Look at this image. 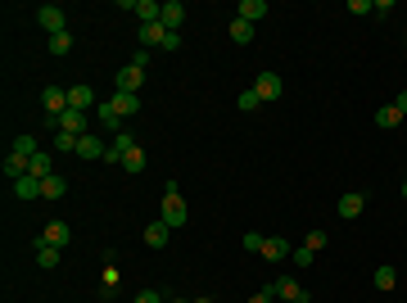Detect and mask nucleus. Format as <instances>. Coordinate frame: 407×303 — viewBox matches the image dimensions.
<instances>
[{
  "label": "nucleus",
  "instance_id": "nucleus-28",
  "mask_svg": "<svg viewBox=\"0 0 407 303\" xmlns=\"http://www.w3.org/2000/svg\"><path fill=\"white\" fill-rule=\"evenodd\" d=\"M96 113H100V127L122 131V127H118V113H113V104H109V100H104V104H96Z\"/></svg>",
  "mask_w": 407,
  "mask_h": 303
},
{
  "label": "nucleus",
  "instance_id": "nucleus-2",
  "mask_svg": "<svg viewBox=\"0 0 407 303\" xmlns=\"http://www.w3.org/2000/svg\"><path fill=\"white\" fill-rule=\"evenodd\" d=\"M36 23H41V27H45L50 36L68 32V14L59 10V5H41V10H36Z\"/></svg>",
  "mask_w": 407,
  "mask_h": 303
},
{
  "label": "nucleus",
  "instance_id": "nucleus-33",
  "mask_svg": "<svg viewBox=\"0 0 407 303\" xmlns=\"http://www.w3.org/2000/svg\"><path fill=\"white\" fill-rule=\"evenodd\" d=\"M73 50V32H59V36H50V54H68Z\"/></svg>",
  "mask_w": 407,
  "mask_h": 303
},
{
  "label": "nucleus",
  "instance_id": "nucleus-39",
  "mask_svg": "<svg viewBox=\"0 0 407 303\" xmlns=\"http://www.w3.org/2000/svg\"><path fill=\"white\" fill-rule=\"evenodd\" d=\"M131 303H168V299H163L159 290H140V294H136V299H131Z\"/></svg>",
  "mask_w": 407,
  "mask_h": 303
},
{
  "label": "nucleus",
  "instance_id": "nucleus-9",
  "mask_svg": "<svg viewBox=\"0 0 407 303\" xmlns=\"http://www.w3.org/2000/svg\"><path fill=\"white\" fill-rule=\"evenodd\" d=\"M254 91H258V100H280V91H285V82H280L276 73H258Z\"/></svg>",
  "mask_w": 407,
  "mask_h": 303
},
{
  "label": "nucleus",
  "instance_id": "nucleus-34",
  "mask_svg": "<svg viewBox=\"0 0 407 303\" xmlns=\"http://www.w3.org/2000/svg\"><path fill=\"white\" fill-rule=\"evenodd\" d=\"M289 258H294V267H312V258H317V254H312L308 245H294V254H289Z\"/></svg>",
  "mask_w": 407,
  "mask_h": 303
},
{
  "label": "nucleus",
  "instance_id": "nucleus-36",
  "mask_svg": "<svg viewBox=\"0 0 407 303\" xmlns=\"http://www.w3.org/2000/svg\"><path fill=\"white\" fill-rule=\"evenodd\" d=\"M100 290H118V267H104V276H100Z\"/></svg>",
  "mask_w": 407,
  "mask_h": 303
},
{
  "label": "nucleus",
  "instance_id": "nucleus-8",
  "mask_svg": "<svg viewBox=\"0 0 407 303\" xmlns=\"http://www.w3.org/2000/svg\"><path fill=\"white\" fill-rule=\"evenodd\" d=\"M289 254H294V245H289L285 236H267V240H263V258H267V262H285Z\"/></svg>",
  "mask_w": 407,
  "mask_h": 303
},
{
  "label": "nucleus",
  "instance_id": "nucleus-44",
  "mask_svg": "<svg viewBox=\"0 0 407 303\" xmlns=\"http://www.w3.org/2000/svg\"><path fill=\"white\" fill-rule=\"evenodd\" d=\"M403 195H407V181H403Z\"/></svg>",
  "mask_w": 407,
  "mask_h": 303
},
{
  "label": "nucleus",
  "instance_id": "nucleus-26",
  "mask_svg": "<svg viewBox=\"0 0 407 303\" xmlns=\"http://www.w3.org/2000/svg\"><path fill=\"white\" fill-rule=\"evenodd\" d=\"M5 177H10V181H19V177H28V159L10 150V159H5Z\"/></svg>",
  "mask_w": 407,
  "mask_h": 303
},
{
  "label": "nucleus",
  "instance_id": "nucleus-32",
  "mask_svg": "<svg viewBox=\"0 0 407 303\" xmlns=\"http://www.w3.org/2000/svg\"><path fill=\"white\" fill-rule=\"evenodd\" d=\"M258 104H263V100H258V91H254V87H249V91H240V100H236V109H240V113H254Z\"/></svg>",
  "mask_w": 407,
  "mask_h": 303
},
{
  "label": "nucleus",
  "instance_id": "nucleus-13",
  "mask_svg": "<svg viewBox=\"0 0 407 303\" xmlns=\"http://www.w3.org/2000/svg\"><path fill=\"white\" fill-rule=\"evenodd\" d=\"M163 41H168V27H163V23H145V27H140V45H145V50H163Z\"/></svg>",
  "mask_w": 407,
  "mask_h": 303
},
{
  "label": "nucleus",
  "instance_id": "nucleus-25",
  "mask_svg": "<svg viewBox=\"0 0 407 303\" xmlns=\"http://www.w3.org/2000/svg\"><path fill=\"white\" fill-rule=\"evenodd\" d=\"M59 254H64V249H54V245L36 240V267H59Z\"/></svg>",
  "mask_w": 407,
  "mask_h": 303
},
{
  "label": "nucleus",
  "instance_id": "nucleus-10",
  "mask_svg": "<svg viewBox=\"0 0 407 303\" xmlns=\"http://www.w3.org/2000/svg\"><path fill=\"white\" fill-rule=\"evenodd\" d=\"M54 131H68V136H86V113H82V109H68L64 118H54Z\"/></svg>",
  "mask_w": 407,
  "mask_h": 303
},
{
  "label": "nucleus",
  "instance_id": "nucleus-6",
  "mask_svg": "<svg viewBox=\"0 0 407 303\" xmlns=\"http://www.w3.org/2000/svg\"><path fill=\"white\" fill-rule=\"evenodd\" d=\"M41 104H45V113H50V118H64V113H68V91H64V87H45Z\"/></svg>",
  "mask_w": 407,
  "mask_h": 303
},
{
  "label": "nucleus",
  "instance_id": "nucleus-22",
  "mask_svg": "<svg viewBox=\"0 0 407 303\" xmlns=\"http://www.w3.org/2000/svg\"><path fill=\"white\" fill-rule=\"evenodd\" d=\"M398 122H403V113H398L394 104H385V109H375V127H380V131H394Z\"/></svg>",
  "mask_w": 407,
  "mask_h": 303
},
{
  "label": "nucleus",
  "instance_id": "nucleus-37",
  "mask_svg": "<svg viewBox=\"0 0 407 303\" xmlns=\"http://www.w3.org/2000/svg\"><path fill=\"white\" fill-rule=\"evenodd\" d=\"M263 240H267V236H258V231H245V249H249V254H263Z\"/></svg>",
  "mask_w": 407,
  "mask_h": 303
},
{
  "label": "nucleus",
  "instance_id": "nucleus-24",
  "mask_svg": "<svg viewBox=\"0 0 407 303\" xmlns=\"http://www.w3.org/2000/svg\"><path fill=\"white\" fill-rule=\"evenodd\" d=\"M41 195H45V199H64V195H68V181H64L59 172L45 177V181H41Z\"/></svg>",
  "mask_w": 407,
  "mask_h": 303
},
{
  "label": "nucleus",
  "instance_id": "nucleus-18",
  "mask_svg": "<svg viewBox=\"0 0 407 303\" xmlns=\"http://www.w3.org/2000/svg\"><path fill=\"white\" fill-rule=\"evenodd\" d=\"M362 208H366V195H340V217H344V222L362 217Z\"/></svg>",
  "mask_w": 407,
  "mask_h": 303
},
{
  "label": "nucleus",
  "instance_id": "nucleus-20",
  "mask_svg": "<svg viewBox=\"0 0 407 303\" xmlns=\"http://www.w3.org/2000/svg\"><path fill=\"white\" fill-rule=\"evenodd\" d=\"M91 104H96V91L91 87H68V109H82L86 113Z\"/></svg>",
  "mask_w": 407,
  "mask_h": 303
},
{
  "label": "nucleus",
  "instance_id": "nucleus-3",
  "mask_svg": "<svg viewBox=\"0 0 407 303\" xmlns=\"http://www.w3.org/2000/svg\"><path fill=\"white\" fill-rule=\"evenodd\" d=\"M131 150H136V136H131L127 127H122V131H113V141H109V154H104V163H122Z\"/></svg>",
  "mask_w": 407,
  "mask_h": 303
},
{
  "label": "nucleus",
  "instance_id": "nucleus-11",
  "mask_svg": "<svg viewBox=\"0 0 407 303\" xmlns=\"http://www.w3.org/2000/svg\"><path fill=\"white\" fill-rule=\"evenodd\" d=\"M109 104H113V113H118V118H136V113H140V96H127V91H113V100H109Z\"/></svg>",
  "mask_w": 407,
  "mask_h": 303
},
{
  "label": "nucleus",
  "instance_id": "nucleus-27",
  "mask_svg": "<svg viewBox=\"0 0 407 303\" xmlns=\"http://www.w3.org/2000/svg\"><path fill=\"white\" fill-rule=\"evenodd\" d=\"M371 281H375V290H394V285H398V271L394 267H375V276H371Z\"/></svg>",
  "mask_w": 407,
  "mask_h": 303
},
{
  "label": "nucleus",
  "instance_id": "nucleus-30",
  "mask_svg": "<svg viewBox=\"0 0 407 303\" xmlns=\"http://www.w3.org/2000/svg\"><path fill=\"white\" fill-rule=\"evenodd\" d=\"M14 154L32 159V154H41V145H36V136H19V141H14Z\"/></svg>",
  "mask_w": 407,
  "mask_h": 303
},
{
  "label": "nucleus",
  "instance_id": "nucleus-1",
  "mask_svg": "<svg viewBox=\"0 0 407 303\" xmlns=\"http://www.w3.org/2000/svg\"><path fill=\"white\" fill-rule=\"evenodd\" d=\"M163 222H168L172 231L190 222V208H186V199H182V190H177V181L163 186Z\"/></svg>",
  "mask_w": 407,
  "mask_h": 303
},
{
  "label": "nucleus",
  "instance_id": "nucleus-38",
  "mask_svg": "<svg viewBox=\"0 0 407 303\" xmlns=\"http://www.w3.org/2000/svg\"><path fill=\"white\" fill-rule=\"evenodd\" d=\"M249 303H276V285H263V290H258Z\"/></svg>",
  "mask_w": 407,
  "mask_h": 303
},
{
  "label": "nucleus",
  "instance_id": "nucleus-43",
  "mask_svg": "<svg viewBox=\"0 0 407 303\" xmlns=\"http://www.w3.org/2000/svg\"><path fill=\"white\" fill-rule=\"evenodd\" d=\"M168 303H190V299H168Z\"/></svg>",
  "mask_w": 407,
  "mask_h": 303
},
{
  "label": "nucleus",
  "instance_id": "nucleus-19",
  "mask_svg": "<svg viewBox=\"0 0 407 303\" xmlns=\"http://www.w3.org/2000/svg\"><path fill=\"white\" fill-rule=\"evenodd\" d=\"M226 36H231L236 45H249V41H254V23H245V19H231V23H226Z\"/></svg>",
  "mask_w": 407,
  "mask_h": 303
},
{
  "label": "nucleus",
  "instance_id": "nucleus-42",
  "mask_svg": "<svg viewBox=\"0 0 407 303\" xmlns=\"http://www.w3.org/2000/svg\"><path fill=\"white\" fill-rule=\"evenodd\" d=\"M195 303H217V299H208V294H204V299H195Z\"/></svg>",
  "mask_w": 407,
  "mask_h": 303
},
{
  "label": "nucleus",
  "instance_id": "nucleus-7",
  "mask_svg": "<svg viewBox=\"0 0 407 303\" xmlns=\"http://www.w3.org/2000/svg\"><path fill=\"white\" fill-rule=\"evenodd\" d=\"M140 87H145V68H136V64L118 68V91H127V96H140Z\"/></svg>",
  "mask_w": 407,
  "mask_h": 303
},
{
  "label": "nucleus",
  "instance_id": "nucleus-14",
  "mask_svg": "<svg viewBox=\"0 0 407 303\" xmlns=\"http://www.w3.org/2000/svg\"><path fill=\"white\" fill-rule=\"evenodd\" d=\"M41 240H45V245H54V249H64L68 240H73V231H68V222H45Z\"/></svg>",
  "mask_w": 407,
  "mask_h": 303
},
{
  "label": "nucleus",
  "instance_id": "nucleus-41",
  "mask_svg": "<svg viewBox=\"0 0 407 303\" xmlns=\"http://www.w3.org/2000/svg\"><path fill=\"white\" fill-rule=\"evenodd\" d=\"M394 109H398V113H403V118H407V91H403V96L394 100Z\"/></svg>",
  "mask_w": 407,
  "mask_h": 303
},
{
  "label": "nucleus",
  "instance_id": "nucleus-12",
  "mask_svg": "<svg viewBox=\"0 0 407 303\" xmlns=\"http://www.w3.org/2000/svg\"><path fill=\"white\" fill-rule=\"evenodd\" d=\"M163 27H168V32H182V23H186V5L182 0H168V5H163Z\"/></svg>",
  "mask_w": 407,
  "mask_h": 303
},
{
  "label": "nucleus",
  "instance_id": "nucleus-5",
  "mask_svg": "<svg viewBox=\"0 0 407 303\" xmlns=\"http://www.w3.org/2000/svg\"><path fill=\"white\" fill-rule=\"evenodd\" d=\"M104 154H109V141H100L96 131L77 136V159H104Z\"/></svg>",
  "mask_w": 407,
  "mask_h": 303
},
{
  "label": "nucleus",
  "instance_id": "nucleus-17",
  "mask_svg": "<svg viewBox=\"0 0 407 303\" xmlns=\"http://www.w3.org/2000/svg\"><path fill=\"white\" fill-rule=\"evenodd\" d=\"M14 195L19 199H41V177H19V181H14Z\"/></svg>",
  "mask_w": 407,
  "mask_h": 303
},
{
  "label": "nucleus",
  "instance_id": "nucleus-21",
  "mask_svg": "<svg viewBox=\"0 0 407 303\" xmlns=\"http://www.w3.org/2000/svg\"><path fill=\"white\" fill-rule=\"evenodd\" d=\"M28 172H32V177H41V181H45V177H54V159H50V154H32V159H28Z\"/></svg>",
  "mask_w": 407,
  "mask_h": 303
},
{
  "label": "nucleus",
  "instance_id": "nucleus-4",
  "mask_svg": "<svg viewBox=\"0 0 407 303\" xmlns=\"http://www.w3.org/2000/svg\"><path fill=\"white\" fill-rule=\"evenodd\" d=\"M272 285H276V299H285V303H312V294L299 281H289V276H276Z\"/></svg>",
  "mask_w": 407,
  "mask_h": 303
},
{
  "label": "nucleus",
  "instance_id": "nucleus-35",
  "mask_svg": "<svg viewBox=\"0 0 407 303\" xmlns=\"http://www.w3.org/2000/svg\"><path fill=\"white\" fill-rule=\"evenodd\" d=\"M326 240H331L326 231H308V236H303V245H308V249L317 254V249H326Z\"/></svg>",
  "mask_w": 407,
  "mask_h": 303
},
{
  "label": "nucleus",
  "instance_id": "nucleus-40",
  "mask_svg": "<svg viewBox=\"0 0 407 303\" xmlns=\"http://www.w3.org/2000/svg\"><path fill=\"white\" fill-rule=\"evenodd\" d=\"M150 54H154V50H145V45H140V50L131 54V64H136V68H150Z\"/></svg>",
  "mask_w": 407,
  "mask_h": 303
},
{
  "label": "nucleus",
  "instance_id": "nucleus-23",
  "mask_svg": "<svg viewBox=\"0 0 407 303\" xmlns=\"http://www.w3.org/2000/svg\"><path fill=\"white\" fill-rule=\"evenodd\" d=\"M136 19H140V27H145V23H159L163 19V5H154V0H136Z\"/></svg>",
  "mask_w": 407,
  "mask_h": 303
},
{
  "label": "nucleus",
  "instance_id": "nucleus-16",
  "mask_svg": "<svg viewBox=\"0 0 407 303\" xmlns=\"http://www.w3.org/2000/svg\"><path fill=\"white\" fill-rule=\"evenodd\" d=\"M168 236H172V227L163 222V217L145 227V245H150V249H163V245H168Z\"/></svg>",
  "mask_w": 407,
  "mask_h": 303
},
{
  "label": "nucleus",
  "instance_id": "nucleus-15",
  "mask_svg": "<svg viewBox=\"0 0 407 303\" xmlns=\"http://www.w3.org/2000/svg\"><path fill=\"white\" fill-rule=\"evenodd\" d=\"M263 14H267V0H240L236 5V19L245 23H263Z\"/></svg>",
  "mask_w": 407,
  "mask_h": 303
},
{
  "label": "nucleus",
  "instance_id": "nucleus-29",
  "mask_svg": "<svg viewBox=\"0 0 407 303\" xmlns=\"http://www.w3.org/2000/svg\"><path fill=\"white\" fill-rule=\"evenodd\" d=\"M122 172H145V150H140V145L122 159Z\"/></svg>",
  "mask_w": 407,
  "mask_h": 303
},
{
  "label": "nucleus",
  "instance_id": "nucleus-31",
  "mask_svg": "<svg viewBox=\"0 0 407 303\" xmlns=\"http://www.w3.org/2000/svg\"><path fill=\"white\" fill-rule=\"evenodd\" d=\"M54 154H77V136H68V131H54Z\"/></svg>",
  "mask_w": 407,
  "mask_h": 303
}]
</instances>
